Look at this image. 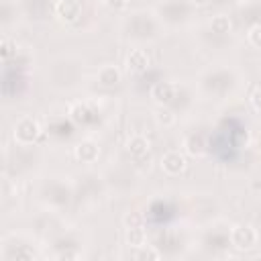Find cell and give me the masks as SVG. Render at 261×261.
<instances>
[{
  "mask_svg": "<svg viewBox=\"0 0 261 261\" xmlns=\"http://www.w3.org/2000/svg\"><path fill=\"white\" fill-rule=\"evenodd\" d=\"M39 135H41V126H39V122L35 120V118H31V116H22L16 124H14V133H12V137H14V141L18 143V145H33L37 139H39Z\"/></svg>",
  "mask_w": 261,
  "mask_h": 261,
  "instance_id": "6da1fadb",
  "label": "cell"
},
{
  "mask_svg": "<svg viewBox=\"0 0 261 261\" xmlns=\"http://www.w3.org/2000/svg\"><path fill=\"white\" fill-rule=\"evenodd\" d=\"M259 241V232L251 226V224H237L230 230V243L232 247H237L239 251H249L255 249Z\"/></svg>",
  "mask_w": 261,
  "mask_h": 261,
  "instance_id": "7a4b0ae2",
  "label": "cell"
},
{
  "mask_svg": "<svg viewBox=\"0 0 261 261\" xmlns=\"http://www.w3.org/2000/svg\"><path fill=\"white\" fill-rule=\"evenodd\" d=\"M55 14L61 22L73 24L80 14H82V2L80 0H57L55 4Z\"/></svg>",
  "mask_w": 261,
  "mask_h": 261,
  "instance_id": "3957f363",
  "label": "cell"
},
{
  "mask_svg": "<svg viewBox=\"0 0 261 261\" xmlns=\"http://www.w3.org/2000/svg\"><path fill=\"white\" fill-rule=\"evenodd\" d=\"M161 169H163V173H167V175H179L186 167H188V161H186V157L179 153V151H167L163 157H161Z\"/></svg>",
  "mask_w": 261,
  "mask_h": 261,
  "instance_id": "277c9868",
  "label": "cell"
},
{
  "mask_svg": "<svg viewBox=\"0 0 261 261\" xmlns=\"http://www.w3.org/2000/svg\"><path fill=\"white\" fill-rule=\"evenodd\" d=\"M149 63H151V57L145 49H133L128 55H126V69L130 73H143L149 69Z\"/></svg>",
  "mask_w": 261,
  "mask_h": 261,
  "instance_id": "5b68a950",
  "label": "cell"
},
{
  "mask_svg": "<svg viewBox=\"0 0 261 261\" xmlns=\"http://www.w3.org/2000/svg\"><path fill=\"white\" fill-rule=\"evenodd\" d=\"M73 155H75V159L82 161V163H94V161L98 159V155H100V147H98V143L86 139V141H80V143L73 147Z\"/></svg>",
  "mask_w": 261,
  "mask_h": 261,
  "instance_id": "8992f818",
  "label": "cell"
},
{
  "mask_svg": "<svg viewBox=\"0 0 261 261\" xmlns=\"http://www.w3.org/2000/svg\"><path fill=\"white\" fill-rule=\"evenodd\" d=\"M175 96V86L171 82H155L151 88V98L157 104H169Z\"/></svg>",
  "mask_w": 261,
  "mask_h": 261,
  "instance_id": "52a82bcc",
  "label": "cell"
},
{
  "mask_svg": "<svg viewBox=\"0 0 261 261\" xmlns=\"http://www.w3.org/2000/svg\"><path fill=\"white\" fill-rule=\"evenodd\" d=\"M126 151H128L133 157H143V155H147V151H149V141H147V137H143V135H133V137H128V141H126Z\"/></svg>",
  "mask_w": 261,
  "mask_h": 261,
  "instance_id": "ba28073f",
  "label": "cell"
},
{
  "mask_svg": "<svg viewBox=\"0 0 261 261\" xmlns=\"http://www.w3.org/2000/svg\"><path fill=\"white\" fill-rule=\"evenodd\" d=\"M98 82L102 86H116L120 82V69L116 65H104V67H100Z\"/></svg>",
  "mask_w": 261,
  "mask_h": 261,
  "instance_id": "9c48e42d",
  "label": "cell"
},
{
  "mask_svg": "<svg viewBox=\"0 0 261 261\" xmlns=\"http://www.w3.org/2000/svg\"><path fill=\"white\" fill-rule=\"evenodd\" d=\"M126 243L135 249H143L147 243V232L141 226H126Z\"/></svg>",
  "mask_w": 261,
  "mask_h": 261,
  "instance_id": "30bf717a",
  "label": "cell"
},
{
  "mask_svg": "<svg viewBox=\"0 0 261 261\" xmlns=\"http://www.w3.org/2000/svg\"><path fill=\"white\" fill-rule=\"evenodd\" d=\"M210 29H212V33H216V35H226V33L230 31V18L224 16V14H216V16L210 20Z\"/></svg>",
  "mask_w": 261,
  "mask_h": 261,
  "instance_id": "8fae6325",
  "label": "cell"
},
{
  "mask_svg": "<svg viewBox=\"0 0 261 261\" xmlns=\"http://www.w3.org/2000/svg\"><path fill=\"white\" fill-rule=\"evenodd\" d=\"M88 106L86 104H82V102H77V104H73L71 108H69V118L75 122V124H82V122H86V118H88Z\"/></svg>",
  "mask_w": 261,
  "mask_h": 261,
  "instance_id": "7c38bea8",
  "label": "cell"
},
{
  "mask_svg": "<svg viewBox=\"0 0 261 261\" xmlns=\"http://www.w3.org/2000/svg\"><path fill=\"white\" fill-rule=\"evenodd\" d=\"M247 39H249V43H251L253 47L261 49V22L253 24V27L247 31Z\"/></svg>",
  "mask_w": 261,
  "mask_h": 261,
  "instance_id": "4fadbf2b",
  "label": "cell"
},
{
  "mask_svg": "<svg viewBox=\"0 0 261 261\" xmlns=\"http://www.w3.org/2000/svg\"><path fill=\"white\" fill-rule=\"evenodd\" d=\"M155 118H157V124H161V126H171L175 122V114L171 110H159L155 114Z\"/></svg>",
  "mask_w": 261,
  "mask_h": 261,
  "instance_id": "5bb4252c",
  "label": "cell"
},
{
  "mask_svg": "<svg viewBox=\"0 0 261 261\" xmlns=\"http://www.w3.org/2000/svg\"><path fill=\"white\" fill-rule=\"evenodd\" d=\"M251 106H253L257 112H261V86H257V88L253 90V94H251Z\"/></svg>",
  "mask_w": 261,
  "mask_h": 261,
  "instance_id": "9a60e30c",
  "label": "cell"
},
{
  "mask_svg": "<svg viewBox=\"0 0 261 261\" xmlns=\"http://www.w3.org/2000/svg\"><path fill=\"white\" fill-rule=\"evenodd\" d=\"M124 224L126 226H141V214H126Z\"/></svg>",
  "mask_w": 261,
  "mask_h": 261,
  "instance_id": "2e32d148",
  "label": "cell"
},
{
  "mask_svg": "<svg viewBox=\"0 0 261 261\" xmlns=\"http://www.w3.org/2000/svg\"><path fill=\"white\" fill-rule=\"evenodd\" d=\"M104 4L110 8H124L128 4V0H104Z\"/></svg>",
  "mask_w": 261,
  "mask_h": 261,
  "instance_id": "e0dca14e",
  "label": "cell"
},
{
  "mask_svg": "<svg viewBox=\"0 0 261 261\" xmlns=\"http://www.w3.org/2000/svg\"><path fill=\"white\" fill-rule=\"evenodd\" d=\"M10 53H12V49H10L8 39H2V57H4V59H8V57H10Z\"/></svg>",
  "mask_w": 261,
  "mask_h": 261,
  "instance_id": "ac0fdd59",
  "label": "cell"
},
{
  "mask_svg": "<svg viewBox=\"0 0 261 261\" xmlns=\"http://www.w3.org/2000/svg\"><path fill=\"white\" fill-rule=\"evenodd\" d=\"M137 257H153V259H159V253L157 251H141Z\"/></svg>",
  "mask_w": 261,
  "mask_h": 261,
  "instance_id": "d6986e66",
  "label": "cell"
},
{
  "mask_svg": "<svg viewBox=\"0 0 261 261\" xmlns=\"http://www.w3.org/2000/svg\"><path fill=\"white\" fill-rule=\"evenodd\" d=\"M194 6H206V4H210L212 0H190Z\"/></svg>",
  "mask_w": 261,
  "mask_h": 261,
  "instance_id": "ffe728a7",
  "label": "cell"
}]
</instances>
